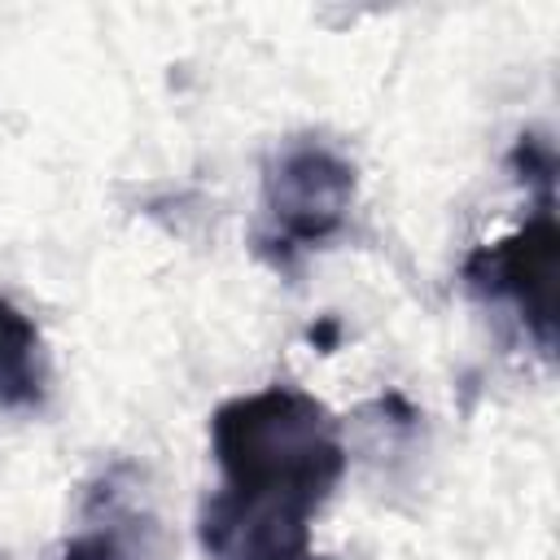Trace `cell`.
Segmentation results:
<instances>
[{"label":"cell","instance_id":"1","mask_svg":"<svg viewBox=\"0 0 560 560\" xmlns=\"http://www.w3.org/2000/svg\"><path fill=\"white\" fill-rule=\"evenodd\" d=\"M210 451L223 490L267 494L319 508L346 472V446L332 411L289 385L228 398L210 416Z\"/></svg>","mask_w":560,"mask_h":560},{"label":"cell","instance_id":"2","mask_svg":"<svg viewBox=\"0 0 560 560\" xmlns=\"http://www.w3.org/2000/svg\"><path fill=\"white\" fill-rule=\"evenodd\" d=\"M354 166L324 140H289L262 179L271 241L280 249L324 245L350 214Z\"/></svg>","mask_w":560,"mask_h":560},{"label":"cell","instance_id":"3","mask_svg":"<svg viewBox=\"0 0 560 560\" xmlns=\"http://www.w3.org/2000/svg\"><path fill=\"white\" fill-rule=\"evenodd\" d=\"M556 258H560V232L551 201H538V210L503 241L481 245L464 262V280L481 298H503L521 311L525 328L542 350L556 346Z\"/></svg>","mask_w":560,"mask_h":560},{"label":"cell","instance_id":"4","mask_svg":"<svg viewBox=\"0 0 560 560\" xmlns=\"http://www.w3.org/2000/svg\"><path fill=\"white\" fill-rule=\"evenodd\" d=\"M197 534L210 560H302L311 542V508L219 486L201 503Z\"/></svg>","mask_w":560,"mask_h":560},{"label":"cell","instance_id":"5","mask_svg":"<svg viewBox=\"0 0 560 560\" xmlns=\"http://www.w3.org/2000/svg\"><path fill=\"white\" fill-rule=\"evenodd\" d=\"M149 516L131 503H122L114 490H96L88 521L70 534L61 560H153L149 542Z\"/></svg>","mask_w":560,"mask_h":560},{"label":"cell","instance_id":"6","mask_svg":"<svg viewBox=\"0 0 560 560\" xmlns=\"http://www.w3.org/2000/svg\"><path fill=\"white\" fill-rule=\"evenodd\" d=\"M48 394L44 341L31 315L0 298V411H35Z\"/></svg>","mask_w":560,"mask_h":560},{"label":"cell","instance_id":"7","mask_svg":"<svg viewBox=\"0 0 560 560\" xmlns=\"http://www.w3.org/2000/svg\"><path fill=\"white\" fill-rule=\"evenodd\" d=\"M302 560H306V556H302ZM311 560H328V556H311Z\"/></svg>","mask_w":560,"mask_h":560}]
</instances>
